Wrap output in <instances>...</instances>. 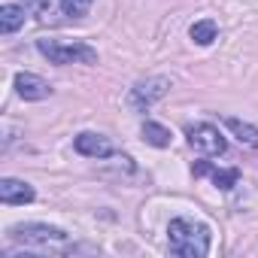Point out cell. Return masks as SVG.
I'll return each mask as SVG.
<instances>
[{"instance_id": "2e32d148", "label": "cell", "mask_w": 258, "mask_h": 258, "mask_svg": "<svg viewBox=\"0 0 258 258\" xmlns=\"http://www.w3.org/2000/svg\"><path fill=\"white\" fill-rule=\"evenodd\" d=\"M204 173H210V164H207V161L195 164V176H204Z\"/></svg>"}, {"instance_id": "8fae6325", "label": "cell", "mask_w": 258, "mask_h": 258, "mask_svg": "<svg viewBox=\"0 0 258 258\" xmlns=\"http://www.w3.org/2000/svg\"><path fill=\"white\" fill-rule=\"evenodd\" d=\"M216 34H219V25L213 22V19H204V22H195L191 28H188V37L198 43V46H210L213 40H216Z\"/></svg>"}, {"instance_id": "30bf717a", "label": "cell", "mask_w": 258, "mask_h": 258, "mask_svg": "<svg viewBox=\"0 0 258 258\" xmlns=\"http://www.w3.org/2000/svg\"><path fill=\"white\" fill-rule=\"evenodd\" d=\"M22 25H25V10L22 7H13V4L0 7V31H4V34H13Z\"/></svg>"}, {"instance_id": "5bb4252c", "label": "cell", "mask_w": 258, "mask_h": 258, "mask_svg": "<svg viewBox=\"0 0 258 258\" xmlns=\"http://www.w3.org/2000/svg\"><path fill=\"white\" fill-rule=\"evenodd\" d=\"M91 4H94V0H61V10L67 16H85Z\"/></svg>"}, {"instance_id": "3957f363", "label": "cell", "mask_w": 258, "mask_h": 258, "mask_svg": "<svg viewBox=\"0 0 258 258\" xmlns=\"http://www.w3.org/2000/svg\"><path fill=\"white\" fill-rule=\"evenodd\" d=\"M37 49L52 64H97V52L85 43H64V40H40Z\"/></svg>"}, {"instance_id": "7c38bea8", "label": "cell", "mask_w": 258, "mask_h": 258, "mask_svg": "<svg viewBox=\"0 0 258 258\" xmlns=\"http://www.w3.org/2000/svg\"><path fill=\"white\" fill-rule=\"evenodd\" d=\"M143 140L155 149H167L170 146V131L164 124H155V121H146L143 124Z\"/></svg>"}, {"instance_id": "4fadbf2b", "label": "cell", "mask_w": 258, "mask_h": 258, "mask_svg": "<svg viewBox=\"0 0 258 258\" xmlns=\"http://www.w3.org/2000/svg\"><path fill=\"white\" fill-rule=\"evenodd\" d=\"M237 179H240V170H213V182L222 188V191H228V188H234L237 185Z\"/></svg>"}, {"instance_id": "9a60e30c", "label": "cell", "mask_w": 258, "mask_h": 258, "mask_svg": "<svg viewBox=\"0 0 258 258\" xmlns=\"http://www.w3.org/2000/svg\"><path fill=\"white\" fill-rule=\"evenodd\" d=\"M52 7H61V0H25V10L40 13V16H49Z\"/></svg>"}, {"instance_id": "ba28073f", "label": "cell", "mask_w": 258, "mask_h": 258, "mask_svg": "<svg viewBox=\"0 0 258 258\" xmlns=\"http://www.w3.org/2000/svg\"><path fill=\"white\" fill-rule=\"evenodd\" d=\"M0 201L4 204H31L34 188L22 179H0Z\"/></svg>"}, {"instance_id": "277c9868", "label": "cell", "mask_w": 258, "mask_h": 258, "mask_svg": "<svg viewBox=\"0 0 258 258\" xmlns=\"http://www.w3.org/2000/svg\"><path fill=\"white\" fill-rule=\"evenodd\" d=\"M167 91H170V79L167 76H149V79H143V82H137L131 88V94H127V106L143 112L152 103H158Z\"/></svg>"}, {"instance_id": "8992f818", "label": "cell", "mask_w": 258, "mask_h": 258, "mask_svg": "<svg viewBox=\"0 0 258 258\" xmlns=\"http://www.w3.org/2000/svg\"><path fill=\"white\" fill-rule=\"evenodd\" d=\"M73 146H76L79 155H88V158H106V155H112V143L103 134H91V131H82L73 140Z\"/></svg>"}, {"instance_id": "7a4b0ae2", "label": "cell", "mask_w": 258, "mask_h": 258, "mask_svg": "<svg viewBox=\"0 0 258 258\" xmlns=\"http://www.w3.org/2000/svg\"><path fill=\"white\" fill-rule=\"evenodd\" d=\"M13 240H22L28 246H43V249H64L70 246V234L55 228V225H40V222H28V225H13L10 228Z\"/></svg>"}, {"instance_id": "9c48e42d", "label": "cell", "mask_w": 258, "mask_h": 258, "mask_svg": "<svg viewBox=\"0 0 258 258\" xmlns=\"http://www.w3.org/2000/svg\"><path fill=\"white\" fill-rule=\"evenodd\" d=\"M225 127L243 143V146H252V149H258V127L255 124H249V121H243V118H225Z\"/></svg>"}, {"instance_id": "52a82bcc", "label": "cell", "mask_w": 258, "mask_h": 258, "mask_svg": "<svg viewBox=\"0 0 258 258\" xmlns=\"http://www.w3.org/2000/svg\"><path fill=\"white\" fill-rule=\"evenodd\" d=\"M16 91L25 100H46L52 94V85L46 79H40L37 73H19L16 76Z\"/></svg>"}, {"instance_id": "5b68a950", "label": "cell", "mask_w": 258, "mask_h": 258, "mask_svg": "<svg viewBox=\"0 0 258 258\" xmlns=\"http://www.w3.org/2000/svg\"><path fill=\"white\" fill-rule=\"evenodd\" d=\"M188 143H191V149L201 152V155H222V152L228 149L225 137L216 131L213 124H191V127H188Z\"/></svg>"}, {"instance_id": "6da1fadb", "label": "cell", "mask_w": 258, "mask_h": 258, "mask_svg": "<svg viewBox=\"0 0 258 258\" xmlns=\"http://www.w3.org/2000/svg\"><path fill=\"white\" fill-rule=\"evenodd\" d=\"M167 243H170L173 255L204 258L210 252V228L195 219H173L167 225Z\"/></svg>"}]
</instances>
